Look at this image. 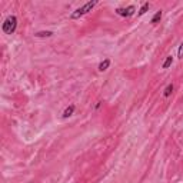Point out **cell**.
<instances>
[{
  "mask_svg": "<svg viewBox=\"0 0 183 183\" xmlns=\"http://www.w3.org/2000/svg\"><path fill=\"white\" fill-rule=\"evenodd\" d=\"M96 4H97V2H96V0H93V2H87L85 6L79 7V9H76L75 12L70 14V19H72V20H76V19H79V17H82L83 14H86V13H89V12H92V9H93Z\"/></svg>",
  "mask_w": 183,
  "mask_h": 183,
  "instance_id": "1",
  "label": "cell"
},
{
  "mask_svg": "<svg viewBox=\"0 0 183 183\" xmlns=\"http://www.w3.org/2000/svg\"><path fill=\"white\" fill-rule=\"evenodd\" d=\"M16 27H17V17L16 16H9L6 20L3 22V32L6 34H12V33L16 32Z\"/></svg>",
  "mask_w": 183,
  "mask_h": 183,
  "instance_id": "2",
  "label": "cell"
},
{
  "mask_svg": "<svg viewBox=\"0 0 183 183\" xmlns=\"http://www.w3.org/2000/svg\"><path fill=\"white\" fill-rule=\"evenodd\" d=\"M136 12V9H134V6H129V7H119V9H116V13L119 14V16L122 17H130L132 14Z\"/></svg>",
  "mask_w": 183,
  "mask_h": 183,
  "instance_id": "3",
  "label": "cell"
},
{
  "mask_svg": "<svg viewBox=\"0 0 183 183\" xmlns=\"http://www.w3.org/2000/svg\"><path fill=\"white\" fill-rule=\"evenodd\" d=\"M109 66H110V59H105L100 65H99V72H105V70H107Z\"/></svg>",
  "mask_w": 183,
  "mask_h": 183,
  "instance_id": "4",
  "label": "cell"
},
{
  "mask_svg": "<svg viewBox=\"0 0 183 183\" xmlns=\"http://www.w3.org/2000/svg\"><path fill=\"white\" fill-rule=\"evenodd\" d=\"M75 109H76V106H75V105L67 106V107L65 109V112H63V118H69V116H72L73 112H75Z\"/></svg>",
  "mask_w": 183,
  "mask_h": 183,
  "instance_id": "5",
  "label": "cell"
},
{
  "mask_svg": "<svg viewBox=\"0 0 183 183\" xmlns=\"http://www.w3.org/2000/svg\"><path fill=\"white\" fill-rule=\"evenodd\" d=\"M173 85H172V83H169V85L166 86V89H165V92H163V96L165 97H169L170 95H172V93H173Z\"/></svg>",
  "mask_w": 183,
  "mask_h": 183,
  "instance_id": "6",
  "label": "cell"
},
{
  "mask_svg": "<svg viewBox=\"0 0 183 183\" xmlns=\"http://www.w3.org/2000/svg\"><path fill=\"white\" fill-rule=\"evenodd\" d=\"M162 16H163V13H162V10H159V12H156V14H154L153 17H152V23L153 24H156V23L160 22V19H162Z\"/></svg>",
  "mask_w": 183,
  "mask_h": 183,
  "instance_id": "7",
  "label": "cell"
},
{
  "mask_svg": "<svg viewBox=\"0 0 183 183\" xmlns=\"http://www.w3.org/2000/svg\"><path fill=\"white\" fill-rule=\"evenodd\" d=\"M172 63H173V57H172V56H167L166 60H165L163 65H162V67H163V69H169L170 66H172Z\"/></svg>",
  "mask_w": 183,
  "mask_h": 183,
  "instance_id": "8",
  "label": "cell"
},
{
  "mask_svg": "<svg viewBox=\"0 0 183 183\" xmlns=\"http://www.w3.org/2000/svg\"><path fill=\"white\" fill-rule=\"evenodd\" d=\"M53 34V32H37L34 36L36 37H50Z\"/></svg>",
  "mask_w": 183,
  "mask_h": 183,
  "instance_id": "9",
  "label": "cell"
},
{
  "mask_svg": "<svg viewBox=\"0 0 183 183\" xmlns=\"http://www.w3.org/2000/svg\"><path fill=\"white\" fill-rule=\"evenodd\" d=\"M149 7H150V4H149V3L146 2V3H144L143 6H142V9L139 10V16H143V14L147 12V9H149Z\"/></svg>",
  "mask_w": 183,
  "mask_h": 183,
  "instance_id": "10",
  "label": "cell"
},
{
  "mask_svg": "<svg viewBox=\"0 0 183 183\" xmlns=\"http://www.w3.org/2000/svg\"><path fill=\"white\" fill-rule=\"evenodd\" d=\"M177 57H179V59H183V42L180 43V46H179V50H177Z\"/></svg>",
  "mask_w": 183,
  "mask_h": 183,
  "instance_id": "11",
  "label": "cell"
}]
</instances>
